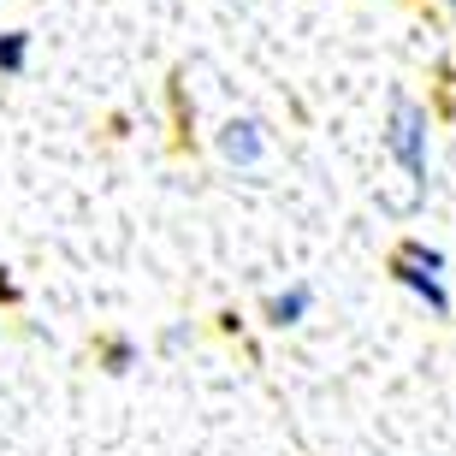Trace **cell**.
I'll use <instances>...</instances> for the list:
<instances>
[{
    "label": "cell",
    "mask_w": 456,
    "mask_h": 456,
    "mask_svg": "<svg viewBox=\"0 0 456 456\" xmlns=\"http://www.w3.org/2000/svg\"><path fill=\"white\" fill-rule=\"evenodd\" d=\"M397 255H403V261H421V267H433V273H444V249H439V243H421V237H409Z\"/></svg>",
    "instance_id": "cell-6"
},
{
    "label": "cell",
    "mask_w": 456,
    "mask_h": 456,
    "mask_svg": "<svg viewBox=\"0 0 456 456\" xmlns=\"http://www.w3.org/2000/svg\"><path fill=\"white\" fill-rule=\"evenodd\" d=\"M220 154L237 172H261L267 167V125L261 118H232L220 131Z\"/></svg>",
    "instance_id": "cell-2"
},
{
    "label": "cell",
    "mask_w": 456,
    "mask_h": 456,
    "mask_svg": "<svg viewBox=\"0 0 456 456\" xmlns=\"http://www.w3.org/2000/svg\"><path fill=\"white\" fill-rule=\"evenodd\" d=\"M131 355H136L131 338H113V344H107V368H113V373H118V368H131Z\"/></svg>",
    "instance_id": "cell-7"
},
{
    "label": "cell",
    "mask_w": 456,
    "mask_h": 456,
    "mask_svg": "<svg viewBox=\"0 0 456 456\" xmlns=\"http://www.w3.org/2000/svg\"><path fill=\"white\" fill-rule=\"evenodd\" d=\"M391 279H397V285L403 290H415V297H421L427 303V314H451V290H444V279L433 267H421V261H403V255H397V261H391Z\"/></svg>",
    "instance_id": "cell-3"
},
{
    "label": "cell",
    "mask_w": 456,
    "mask_h": 456,
    "mask_svg": "<svg viewBox=\"0 0 456 456\" xmlns=\"http://www.w3.org/2000/svg\"><path fill=\"white\" fill-rule=\"evenodd\" d=\"M12 297H18V285H12V279H0V303H12Z\"/></svg>",
    "instance_id": "cell-8"
},
{
    "label": "cell",
    "mask_w": 456,
    "mask_h": 456,
    "mask_svg": "<svg viewBox=\"0 0 456 456\" xmlns=\"http://www.w3.org/2000/svg\"><path fill=\"white\" fill-rule=\"evenodd\" d=\"M439 6H451V12H456V0H439Z\"/></svg>",
    "instance_id": "cell-9"
},
{
    "label": "cell",
    "mask_w": 456,
    "mask_h": 456,
    "mask_svg": "<svg viewBox=\"0 0 456 456\" xmlns=\"http://www.w3.org/2000/svg\"><path fill=\"white\" fill-rule=\"evenodd\" d=\"M386 149L391 160L403 167V178L415 184V196H427L433 184V154H427V107L415 95H391V118H386Z\"/></svg>",
    "instance_id": "cell-1"
},
{
    "label": "cell",
    "mask_w": 456,
    "mask_h": 456,
    "mask_svg": "<svg viewBox=\"0 0 456 456\" xmlns=\"http://www.w3.org/2000/svg\"><path fill=\"white\" fill-rule=\"evenodd\" d=\"M314 314V285H285L279 297H267V326H303Z\"/></svg>",
    "instance_id": "cell-4"
},
{
    "label": "cell",
    "mask_w": 456,
    "mask_h": 456,
    "mask_svg": "<svg viewBox=\"0 0 456 456\" xmlns=\"http://www.w3.org/2000/svg\"><path fill=\"white\" fill-rule=\"evenodd\" d=\"M30 71V30H6L0 36V77H24Z\"/></svg>",
    "instance_id": "cell-5"
}]
</instances>
